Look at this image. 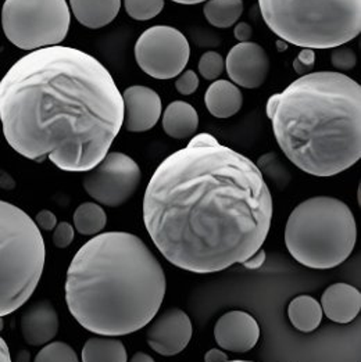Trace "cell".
Instances as JSON below:
<instances>
[{"label":"cell","mask_w":361,"mask_h":362,"mask_svg":"<svg viewBox=\"0 0 361 362\" xmlns=\"http://www.w3.org/2000/svg\"><path fill=\"white\" fill-rule=\"evenodd\" d=\"M273 214V196L257 165L206 132L160 163L142 206L157 250L170 264L200 275L257 253Z\"/></svg>","instance_id":"6da1fadb"},{"label":"cell","mask_w":361,"mask_h":362,"mask_svg":"<svg viewBox=\"0 0 361 362\" xmlns=\"http://www.w3.org/2000/svg\"><path fill=\"white\" fill-rule=\"evenodd\" d=\"M124 103L108 69L69 47L38 49L0 81V121L20 156L86 173L108 154L122 128Z\"/></svg>","instance_id":"7a4b0ae2"},{"label":"cell","mask_w":361,"mask_h":362,"mask_svg":"<svg viewBox=\"0 0 361 362\" xmlns=\"http://www.w3.org/2000/svg\"><path fill=\"white\" fill-rule=\"evenodd\" d=\"M167 279L156 255L128 232L93 236L74 255L66 303L75 321L99 336H127L157 315Z\"/></svg>","instance_id":"3957f363"},{"label":"cell","mask_w":361,"mask_h":362,"mask_svg":"<svg viewBox=\"0 0 361 362\" xmlns=\"http://www.w3.org/2000/svg\"><path fill=\"white\" fill-rule=\"evenodd\" d=\"M274 136L303 173L328 178L361 157V86L336 71L303 75L265 106Z\"/></svg>","instance_id":"277c9868"},{"label":"cell","mask_w":361,"mask_h":362,"mask_svg":"<svg viewBox=\"0 0 361 362\" xmlns=\"http://www.w3.org/2000/svg\"><path fill=\"white\" fill-rule=\"evenodd\" d=\"M357 242L350 207L331 196L310 197L297 204L285 226L290 255L311 269H331L345 262Z\"/></svg>","instance_id":"5b68a950"},{"label":"cell","mask_w":361,"mask_h":362,"mask_svg":"<svg viewBox=\"0 0 361 362\" xmlns=\"http://www.w3.org/2000/svg\"><path fill=\"white\" fill-rule=\"evenodd\" d=\"M264 23L285 43L333 49L361 31V0H258Z\"/></svg>","instance_id":"8992f818"},{"label":"cell","mask_w":361,"mask_h":362,"mask_svg":"<svg viewBox=\"0 0 361 362\" xmlns=\"http://www.w3.org/2000/svg\"><path fill=\"white\" fill-rule=\"evenodd\" d=\"M46 246L34 219L0 200V318L23 307L42 278Z\"/></svg>","instance_id":"52a82bcc"},{"label":"cell","mask_w":361,"mask_h":362,"mask_svg":"<svg viewBox=\"0 0 361 362\" xmlns=\"http://www.w3.org/2000/svg\"><path fill=\"white\" fill-rule=\"evenodd\" d=\"M70 24L67 0H6L1 8L4 35L28 52L60 45L67 37Z\"/></svg>","instance_id":"ba28073f"},{"label":"cell","mask_w":361,"mask_h":362,"mask_svg":"<svg viewBox=\"0 0 361 362\" xmlns=\"http://www.w3.org/2000/svg\"><path fill=\"white\" fill-rule=\"evenodd\" d=\"M141 181L142 171L137 161L125 153L111 151L86 171L82 186L98 204L117 209L134 197Z\"/></svg>","instance_id":"9c48e42d"},{"label":"cell","mask_w":361,"mask_h":362,"mask_svg":"<svg viewBox=\"0 0 361 362\" xmlns=\"http://www.w3.org/2000/svg\"><path fill=\"white\" fill-rule=\"evenodd\" d=\"M189 57V42L174 27H150L135 43V60L139 69L156 79L178 76L188 66Z\"/></svg>","instance_id":"30bf717a"},{"label":"cell","mask_w":361,"mask_h":362,"mask_svg":"<svg viewBox=\"0 0 361 362\" xmlns=\"http://www.w3.org/2000/svg\"><path fill=\"white\" fill-rule=\"evenodd\" d=\"M193 334L192 321L180 308H168L147 324L149 347L160 356L173 357L182 353Z\"/></svg>","instance_id":"8fae6325"},{"label":"cell","mask_w":361,"mask_h":362,"mask_svg":"<svg viewBox=\"0 0 361 362\" xmlns=\"http://www.w3.org/2000/svg\"><path fill=\"white\" fill-rule=\"evenodd\" d=\"M225 70L231 82L246 89L260 88L270 73L267 52L254 42L235 45L225 60Z\"/></svg>","instance_id":"7c38bea8"},{"label":"cell","mask_w":361,"mask_h":362,"mask_svg":"<svg viewBox=\"0 0 361 362\" xmlns=\"http://www.w3.org/2000/svg\"><path fill=\"white\" fill-rule=\"evenodd\" d=\"M122 127L132 134L150 131L159 122L163 103L159 93L147 86L134 85L124 90Z\"/></svg>","instance_id":"4fadbf2b"},{"label":"cell","mask_w":361,"mask_h":362,"mask_svg":"<svg viewBox=\"0 0 361 362\" xmlns=\"http://www.w3.org/2000/svg\"><path fill=\"white\" fill-rule=\"evenodd\" d=\"M214 339L225 351L248 353L260 339V326L246 311H229L217 320Z\"/></svg>","instance_id":"5bb4252c"},{"label":"cell","mask_w":361,"mask_h":362,"mask_svg":"<svg viewBox=\"0 0 361 362\" xmlns=\"http://www.w3.org/2000/svg\"><path fill=\"white\" fill-rule=\"evenodd\" d=\"M59 332V314L47 300L31 305L21 318V333L30 346H45L50 343Z\"/></svg>","instance_id":"9a60e30c"},{"label":"cell","mask_w":361,"mask_h":362,"mask_svg":"<svg viewBox=\"0 0 361 362\" xmlns=\"http://www.w3.org/2000/svg\"><path fill=\"white\" fill-rule=\"evenodd\" d=\"M323 314L336 324L355 321L361 310L360 290L348 284H333L321 296Z\"/></svg>","instance_id":"2e32d148"},{"label":"cell","mask_w":361,"mask_h":362,"mask_svg":"<svg viewBox=\"0 0 361 362\" xmlns=\"http://www.w3.org/2000/svg\"><path fill=\"white\" fill-rule=\"evenodd\" d=\"M205 105L216 118H231L243 106V95L239 86L227 79L214 81L205 93Z\"/></svg>","instance_id":"e0dca14e"},{"label":"cell","mask_w":361,"mask_h":362,"mask_svg":"<svg viewBox=\"0 0 361 362\" xmlns=\"http://www.w3.org/2000/svg\"><path fill=\"white\" fill-rule=\"evenodd\" d=\"M120 8L121 0H70L74 17L89 30H99L113 23Z\"/></svg>","instance_id":"ac0fdd59"},{"label":"cell","mask_w":361,"mask_h":362,"mask_svg":"<svg viewBox=\"0 0 361 362\" xmlns=\"http://www.w3.org/2000/svg\"><path fill=\"white\" fill-rule=\"evenodd\" d=\"M161 125L170 138L182 141L196 134L199 128V114L192 105L176 100L164 110Z\"/></svg>","instance_id":"d6986e66"},{"label":"cell","mask_w":361,"mask_h":362,"mask_svg":"<svg viewBox=\"0 0 361 362\" xmlns=\"http://www.w3.org/2000/svg\"><path fill=\"white\" fill-rule=\"evenodd\" d=\"M323 308L319 300L309 294L294 297L288 305V317L294 329L303 333L314 332L323 321Z\"/></svg>","instance_id":"ffe728a7"},{"label":"cell","mask_w":361,"mask_h":362,"mask_svg":"<svg viewBox=\"0 0 361 362\" xmlns=\"http://www.w3.org/2000/svg\"><path fill=\"white\" fill-rule=\"evenodd\" d=\"M81 358L82 362H128V354L121 340L98 334L86 340Z\"/></svg>","instance_id":"44dd1931"},{"label":"cell","mask_w":361,"mask_h":362,"mask_svg":"<svg viewBox=\"0 0 361 362\" xmlns=\"http://www.w3.org/2000/svg\"><path fill=\"white\" fill-rule=\"evenodd\" d=\"M243 13L242 0H207L203 6L206 20L216 28H231Z\"/></svg>","instance_id":"7402d4cb"},{"label":"cell","mask_w":361,"mask_h":362,"mask_svg":"<svg viewBox=\"0 0 361 362\" xmlns=\"http://www.w3.org/2000/svg\"><path fill=\"white\" fill-rule=\"evenodd\" d=\"M74 229L84 236L99 235L108 223V216L103 207L93 202L82 203L74 213Z\"/></svg>","instance_id":"603a6c76"},{"label":"cell","mask_w":361,"mask_h":362,"mask_svg":"<svg viewBox=\"0 0 361 362\" xmlns=\"http://www.w3.org/2000/svg\"><path fill=\"white\" fill-rule=\"evenodd\" d=\"M256 165L260 170L261 175L264 178H268L278 189H285L290 183L292 175L277 153L270 151L260 156Z\"/></svg>","instance_id":"cb8c5ba5"},{"label":"cell","mask_w":361,"mask_h":362,"mask_svg":"<svg viewBox=\"0 0 361 362\" xmlns=\"http://www.w3.org/2000/svg\"><path fill=\"white\" fill-rule=\"evenodd\" d=\"M127 14L137 21H147L157 17L164 8V0H124Z\"/></svg>","instance_id":"d4e9b609"},{"label":"cell","mask_w":361,"mask_h":362,"mask_svg":"<svg viewBox=\"0 0 361 362\" xmlns=\"http://www.w3.org/2000/svg\"><path fill=\"white\" fill-rule=\"evenodd\" d=\"M34 362H79V360L67 343L50 341L36 354Z\"/></svg>","instance_id":"484cf974"},{"label":"cell","mask_w":361,"mask_h":362,"mask_svg":"<svg viewBox=\"0 0 361 362\" xmlns=\"http://www.w3.org/2000/svg\"><path fill=\"white\" fill-rule=\"evenodd\" d=\"M199 74L207 81H216L225 70V62L217 52H206L199 60Z\"/></svg>","instance_id":"4316f807"},{"label":"cell","mask_w":361,"mask_h":362,"mask_svg":"<svg viewBox=\"0 0 361 362\" xmlns=\"http://www.w3.org/2000/svg\"><path fill=\"white\" fill-rule=\"evenodd\" d=\"M331 63L339 71H350L357 64V56L355 50L348 46H336L331 52Z\"/></svg>","instance_id":"83f0119b"},{"label":"cell","mask_w":361,"mask_h":362,"mask_svg":"<svg viewBox=\"0 0 361 362\" xmlns=\"http://www.w3.org/2000/svg\"><path fill=\"white\" fill-rule=\"evenodd\" d=\"M197 88H199V78H197V74L193 70H186V71L183 70L176 81V89L182 96H189L195 93Z\"/></svg>","instance_id":"f1b7e54d"},{"label":"cell","mask_w":361,"mask_h":362,"mask_svg":"<svg viewBox=\"0 0 361 362\" xmlns=\"http://www.w3.org/2000/svg\"><path fill=\"white\" fill-rule=\"evenodd\" d=\"M75 229L69 222H60L53 229V245L57 249H67L74 240Z\"/></svg>","instance_id":"f546056e"},{"label":"cell","mask_w":361,"mask_h":362,"mask_svg":"<svg viewBox=\"0 0 361 362\" xmlns=\"http://www.w3.org/2000/svg\"><path fill=\"white\" fill-rule=\"evenodd\" d=\"M316 64V53L313 49L302 47L299 56L293 62V70L300 76L310 74Z\"/></svg>","instance_id":"4dcf8cb0"},{"label":"cell","mask_w":361,"mask_h":362,"mask_svg":"<svg viewBox=\"0 0 361 362\" xmlns=\"http://www.w3.org/2000/svg\"><path fill=\"white\" fill-rule=\"evenodd\" d=\"M36 226L39 228V230H53L57 225V217L50 211V210H42L36 214L35 221Z\"/></svg>","instance_id":"1f68e13d"},{"label":"cell","mask_w":361,"mask_h":362,"mask_svg":"<svg viewBox=\"0 0 361 362\" xmlns=\"http://www.w3.org/2000/svg\"><path fill=\"white\" fill-rule=\"evenodd\" d=\"M234 35L239 43L251 42V37L253 35L252 27L248 23H238L234 30Z\"/></svg>","instance_id":"d6a6232c"},{"label":"cell","mask_w":361,"mask_h":362,"mask_svg":"<svg viewBox=\"0 0 361 362\" xmlns=\"http://www.w3.org/2000/svg\"><path fill=\"white\" fill-rule=\"evenodd\" d=\"M264 262H265V252L260 249L257 253H254L252 257H249L242 265H243L246 269L253 271V269L261 268V267L264 265Z\"/></svg>","instance_id":"836d02e7"},{"label":"cell","mask_w":361,"mask_h":362,"mask_svg":"<svg viewBox=\"0 0 361 362\" xmlns=\"http://www.w3.org/2000/svg\"><path fill=\"white\" fill-rule=\"evenodd\" d=\"M228 360V356L225 351L219 350V349H212L206 353L205 356V362H227Z\"/></svg>","instance_id":"e575fe53"},{"label":"cell","mask_w":361,"mask_h":362,"mask_svg":"<svg viewBox=\"0 0 361 362\" xmlns=\"http://www.w3.org/2000/svg\"><path fill=\"white\" fill-rule=\"evenodd\" d=\"M0 362H11L8 346L6 344V341L1 337H0Z\"/></svg>","instance_id":"d590c367"},{"label":"cell","mask_w":361,"mask_h":362,"mask_svg":"<svg viewBox=\"0 0 361 362\" xmlns=\"http://www.w3.org/2000/svg\"><path fill=\"white\" fill-rule=\"evenodd\" d=\"M130 362H156L153 360V357H150L149 354H146V353H142V351H139V353H135L134 356H132V358H131V361Z\"/></svg>","instance_id":"8d00e7d4"},{"label":"cell","mask_w":361,"mask_h":362,"mask_svg":"<svg viewBox=\"0 0 361 362\" xmlns=\"http://www.w3.org/2000/svg\"><path fill=\"white\" fill-rule=\"evenodd\" d=\"M174 3H178V4H199V3H203V1H207V0H171Z\"/></svg>","instance_id":"74e56055"},{"label":"cell","mask_w":361,"mask_h":362,"mask_svg":"<svg viewBox=\"0 0 361 362\" xmlns=\"http://www.w3.org/2000/svg\"><path fill=\"white\" fill-rule=\"evenodd\" d=\"M227 362H253V361H243V360H234V361H227Z\"/></svg>","instance_id":"f35d334b"}]
</instances>
